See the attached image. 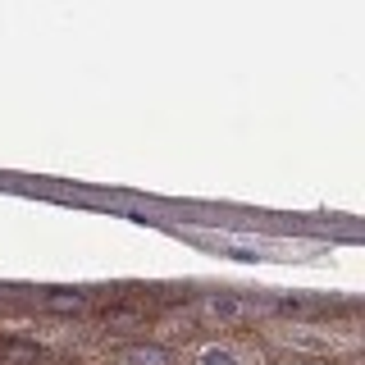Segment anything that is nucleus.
<instances>
[{
  "label": "nucleus",
  "instance_id": "obj_1",
  "mask_svg": "<svg viewBox=\"0 0 365 365\" xmlns=\"http://www.w3.org/2000/svg\"><path fill=\"white\" fill-rule=\"evenodd\" d=\"M128 361H133V365H174V356H169L165 347H133Z\"/></svg>",
  "mask_w": 365,
  "mask_h": 365
},
{
  "label": "nucleus",
  "instance_id": "obj_3",
  "mask_svg": "<svg viewBox=\"0 0 365 365\" xmlns=\"http://www.w3.org/2000/svg\"><path fill=\"white\" fill-rule=\"evenodd\" d=\"M201 365H237V356L228 347H205L201 351Z\"/></svg>",
  "mask_w": 365,
  "mask_h": 365
},
{
  "label": "nucleus",
  "instance_id": "obj_2",
  "mask_svg": "<svg viewBox=\"0 0 365 365\" xmlns=\"http://www.w3.org/2000/svg\"><path fill=\"white\" fill-rule=\"evenodd\" d=\"M83 306H87L83 292H55V297H46V311H83Z\"/></svg>",
  "mask_w": 365,
  "mask_h": 365
},
{
  "label": "nucleus",
  "instance_id": "obj_4",
  "mask_svg": "<svg viewBox=\"0 0 365 365\" xmlns=\"http://www.w3.org/2000/svg\"><path fill=\"white\" fill-rule=\"evenodd\" d=\"M210 311L215 315H237V311H242V302H237V297H210Z\"/></svg>",
  "mask_w": 365,
  "mask_h": 365
}]
</instances>
